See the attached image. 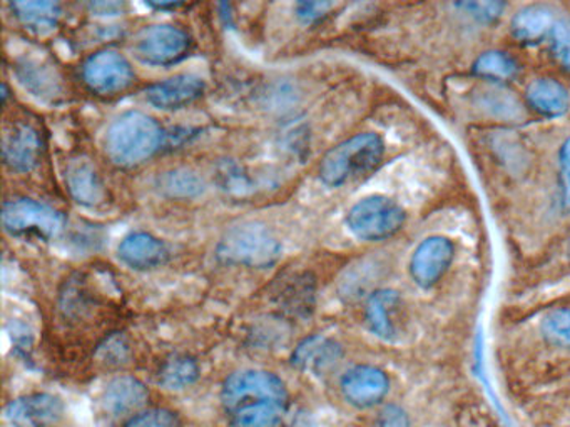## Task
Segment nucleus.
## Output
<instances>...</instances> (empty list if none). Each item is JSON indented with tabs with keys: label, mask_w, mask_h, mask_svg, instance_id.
<instances>
[{
	"label": "nucleus",
	"mask_w": 570,
	"mask_h": 427,
	"mask_svg": "<svg viewBox=\"0 0 570 427\" xmlns=\"http://www.w3.org/2000/svg\"><path fill=\"white\" fill-rule=\"evenodd\" d=\"M219 261L251 270H267L281 258V242L264 222L232 226L216 245Z\"/></svg>",
	"instance_id": "nucleus-2"
},
{
	"label": "nucleus",
	"mask_w": 570,
	"mask_h": 427,
	"mask_svg": "<svg viewBox=\"0 0 570 427\" xmlns=\"http://www.w3.org/2000/svg\"><path fill=\"white\" fill-rule=\"evenodd\" d=\"M288 390L284 381L275 372L264 369H243L226 377L222 387V404L226 413L246 403L271 401L288 406Z\"/></svg>",
	"instance_id": "nucleus-6"
},
{
	"label": "nucleus",
	"mask_w": 570,
	"mask_h": 427,
	"mask_svg": "<svg viewBox=\"0 0 570 427\" xmlns=\"http://www.w3.org/2000/svg\"><path fill=\"white\" fill-rule=\"evenodd\" d=\"M343 348L326 336H308L291 352V364L313 376H325L342 362Z\"/></svg>",
	"instance_id": "nucleus-16"
},
{
	"label": "nucleus",
	"mask_w": 570,
	"mask_h": 427,
	"mask_svg": "<svg viewBox=\"0 0 570 427\" xmlns=\"http://www.w3.org/2000/svg\"><path fill=\"white\" fill-rule=\"evenodd\" d=\"M44 142L41 132L29 122H14L2 138V157L6 166L15 173L28 174L41 163Z\"/></svg>",
	"instance_id": "nucleus-10"
},
{
	"label": "nucleus",
	"mask_w": 570,
	"mask_h": 427,
	"mask_svg": "<svg viewBox=\"0 0 570 427\" xmlns=\"http://www.w3.org/2000/svg\"><path fill=\"white\" fill-rule=\"evenodd\" d=\"M474 70L477 76L484 77V79L505 83V80L514 79L517 76L518 66L515 59H512L505 52L491 51L485 52L475 61Z\"/></svg>",
	"instance_id": "nucleus-26"
},
{
	"label": "nucleus",
	"mask_w": 570,
	"mask_h": 427,
	"mask_svg": "<svg viewBox=\"0 0 570 427\" xmlns=\"http://www.w3.org/2000/svg\"><path fill=\"white\" fill-rule=\"evenodd\" d=\"M122 427H183L180 416L170 409H144L126 420Z\"/></svg>",
	"instance_id": "nucleus-29"
},
{
	"label": "nucleus",
	"mask_w": 570,
	"mask_h": 427,
	"mask_svg": "<svg viewBox=\"0 0 570 427\" xmlns=\"http://www.w3.org/2000/svg\"><path fill=\"white\" fill-rule=\"evenodd\" d=\"M542 335L550 344L570 349V307L550 310L542 320Z\"/></svg>",
	"instance_id": "nucleus-27"
},
{
	"label": "nucleus",
	"mask_w": 570,
	"mask_h": 427,
	"mask_svg": "<svg viewBox=\"0 0 570 427\" xmlns=\"http://www.w3.org/2000/svg\"><path fill=\"white\" fill-rule=\"evenodd\" d=\"M340 391L349 406L370 409L384 403L390 391V380L387 372L375 365H353L340 380Z\"/></svg>",
	"instance_id": "nucleus-9"
},
{
	"label": "nucleus",
	"mask_w": 570,
	"mask_h": 427,
	"mask_svg": "<svg viewBox=\"0 0 570 427\" xmlns=\"http://www.w3.org/2000/svg\"><path fill=\"white\" fill-rule=\"evenodd\" d=\"M455 248L450 239L433 236L415 249L410 261V274L420 287H432L442 280L452 264Z\"/></svg>",
	"instance_id": "nucleus-14"
},
{
	"label": "nucleus",
	"mask_w": 570,
	"mask_h": 427,
	"mask_svg": "<svg viewBox=\"0 0 570 427\" xmlns=\"http://www.w3.org/2000/svg\"><path fill=\"white\" fill-rule=\"evenodd\" d=\"M89 8L97 15H118L125 9V4H119V2H93Z\"/></svg>",
	"instance_id": "nucleus-35"
},
{
	"label": "nucleus",
	"mask_w": 570,
	"mask_h": 427,
	"mask_svg": "<svg viewBox=\"0 0 570 427\" xmlns=\"http://www.w3.org/2000/svg\"><path fill=\"white\" fill-rule=\"evenodd\" d=\"M549 39L550 52L557 63L566 69H570V19H557Z\"/></svg>",
	"instance_id": "nucleus-30"
},
{
	"label": "nucleus",
	"mask_w": 570,
	"mask_h": 427,
	"mask_svg": "<svg viewBox=\"0 0 570 427\" xmlns=\"http://www.w3.org/2000/svg\"><path fill=\"white\" fill-rule=\"evenodd\" d=\"M527 100L530 107L547 118L566 114L570 107V97L566 87L553 79H537L527 87Z\"/></svg>",
	"instance_id": "nucleus-21"
},
{
	"label": "nucleus",
	"mask_w": 570,
	"mask_h": 427,
	"mask_svg": "<svg viewBox=\"0 0 570 427\" xmlns=\"http://www.w3.org/2000/svg\"><path fill=\"white\" fill-rule=\"evenodd\" d=\"M557 19L556 12L547 6H529L512 19V34L523 44H537L549 37Z\"/></svg>",
	"instance_id": "nucleus-20"
},
{
	"label": "nucleus",
	"mask_w": 570,
	"mask_h": 427,
	"mask_svg": "<svg viewBox=\"0 0 570 427\" xmlns=\"http://www.w3.org/2000/svg\"><path fill=\"white\" fill-rule=\"evenodd\" d=\"M375 427H410V416L404 407L388 404L375 417Z\"/></svg>",
	"instance_id": "nucleus-32"
},
{
	"label": "nucleus",
	"mask_w": 570,
	"mask_h": 427,
	"mask_svg": "<svg viewBox=\"0 0 570 427\" xmlns=\"http://www.w3.org/2000/svg\"><path fill=\"white\" fill-rule=\"evenodd\" d=\"M63 416V401L49 393L25 394L6 406V419L12 427H54Z\"/></svg>",
	"instance_id": "nucleus-11"
},
{
	"label": "nucleus",
	"mask_w": 570,
	"mask_h": 427,
	"mask_svg": "<svg viewBox=\"0 0 570 427\" xmlns=\"http://www.w3.org/2000/svg\"><path fill=\"white\" fill-rule=\"evenodd\" d=\"M336 8L333 2H300L297 6V15L304 24H316L323 21Z\"/></svg>",
	"instance_id": "nucleus-31"
},
{
	"label": "nucleus",
	"mask_w": 570,
	"mask_h": 427,
	"mask_svg": "<svg viewBox=\"0 0 570 427\" xmlns=\"http://www.w3.org/2000/svg\"><path fill=\"white\" fill-rule=\"evenodd\" d=\"M15 73H18L22 86L31 90L32 96L39 97V99H56L61 94V83L56 70L42 61L22 59L18 64Z\"/></svg>",
	"instance_id": "nucleus-22"
},
{
	"label": "nucleus",
	"mask_w": 570,
	"mask_h": 427,
	"mask_svg": "<svg viewBox=\"0 0 570 427\" xmlns=\"http://www.w3.org/2000/svg\"><path fill=\"white\" fill-rule=\"evenodd\" d=\"M149 391L138 377L121 374L112 377L100 393V409L109 419H131L148 404Z\"/></svg>",
	"instance_id": "nucleus-13"
},
{
	"label": "nucleus",
	"mask_w": 570,
	"mask_h": 427,
	"mask_svg": "<svg viewBox=\"0 0 570 427\" xmlns=\"http://www.w3.org/2000/svg\"><path fill=\"white\" fill-rule=\"evenodd\" d=\"M9 8L19 24L35 34H47L54 31L63 18L61 6L51 0H18V2H11Z\"/></svg>",
	"instance_id": "nucleus-19"
},
{
	"label": "nucleus",
	"mask_w": 570,
	"mask_h": 427,
	"mask_svg": "<svg viewBox=\"0 0 570 427\" xmlns=\"http://www.w3.org/2000/svg\"><path fill=\"white\" fill-rule=\"evenodd\" d=\"M559 164L562 204L567 210H570V139H567L562 147H560Z\"/></svg>",
	"instance_id": "nucleus-33"
},
{
	"label": "nucleus",
	"mask_w": 570,
	"mask_h": 427,
	"mask_svg": "<svg viewBox=\"0 0 570 427\" xmlns=\"http://www.w3.org/2000/svg\"><path fill=\"white\" fill-rule=\"evenodd\" d=\"M119 259L135 271H151L161 267L170 258L166 242L149 232H131L122 239L118 249Z\"/></svg>",
	"instance_id": "nucleus-17"
},
{
	"label": "nucleus",
	"mask_w": 570,
	"mask_h": 427,
	"mask_svg": "<svg viewBox=\"0 0 570 427\" xmlns=\"http://www.w3.org/2000/svg\"><path fill=\"white\" fill-rule=\"evenodd\" d=\"M2 225L15 238H35L52 241L63 232L64 216L41 200L19 197L8 200L2 209Z\"/></svg>",
	"instance_id": "nucleus-4"
},
{
	"label": "nucleus",
	"mask_w": 570,
	"mask_h": 427,
	"mask_svg": "<svg viewBox=\"0 0 570 427\" xmlns=\"http://www.w3.org/2000/svg\"><path fill=\"white\" fill-rule=\"evenodd\" d=\"M80 76L90 92L97 96H118L135 84L136 74L128 57L115 48L94 52L84 61Z\"/></svg>",
	"instance_id": "nucleus-8"
},
{
	"label": "nucleus",
	"mask_w": 570,
	"mask_h": 427,
	"mask_svg": "<svg viewBox=\"0 0 570 427\" xmlns=\"http://www.w3.org/2000/svg\"><path fill=\"white\" fill-rule=\"evenodd\" d=\"M160 189L171 199H193L204 193V180L193 171L174 169L160 177Z\"/></svg>",
	"instance_id": "nucleus-25"
},
{
	"label": "nucleus",
	"mask_w": 570,
	"mask_h": 427,
	"mask_svg": "<svg viewBox=\"0 0 570 427\" xmlns=\"http://www.w3.org/2000/svg\"><path fill=\"white\" fill-rule=\"evenodd\" d=\"M405 210L385 196H368L358 200L346 216V226L362 241H384L400 231Z\"/></svg>",
	"instance_id": "nucleus-5"
},
{
	"label": "nucleus",
	"mask_w": 570,
	"mask_h": 427,
	"mask_svg": "<svg viewBox=\"0 0 570 427\" xmlns=\"http://www.w3.org/2000/svg\"><path fill=\"white\" fill-rule=\"evenodd\" d=\"M166 132L160 122L141 111H128L116 118L106 132L104 151L122 169L141 166L160 151Z\"/></svg>",
	"instance_id": "nucleus-1"
},
{
	"label": "nucleus",
	"mask_w": 570,
	"mask_h": 427,
	"mask_svg": "<svg viewBox=\"0 0 570 427\" xmlns=\"http://www.w3.org/2000/svg\"><path fill=\"white\" fill-rule=\"evenodd\" d=\"M66 186L71 197L80 206H99L106 197L103 179L86 157L71 158L66 167Z\"/></svg>",
	"instance_id": "nucleus-18"
},
{
	"label": "nucleus",
	"mask_w": 570,
	"mask_h": 427,
	"mask_svg": "<svg viewBox=\"0 0 570 427\" xmlns=\"http://www.w3.org/2000/svg\"><path fill=\"white\" fill-rule=\"evenodd\" d=\"M196 359L187 354H173L160 369V384L168 391H184L200 380Z\"/></svg>",
	"instance_id": "nucleus-24"
},
{
	"label": "nucleus",
	"mask_w": 570,
	"mask_h": 427,
	"mask_svg": "<svg viewBox=\"0 0 570 427\" xmlns=\"http://www.w3.org/2000/svg\"><path fill=\"white\" fill-rule=\"evenodd\" d=\"M365 320L377 338L384 341H397L404 335L407 317L405 304L397 291H375L365 306Z\"/></svg>",
	"instance_id": "nucleus-12"
},
{
	"label": "nucleus",
	"mask_w": 570,
	"mask_h": 427,
	"mask_svg": "<svg viewBox=\"0 0 570 427\" xmlns=\"http://www.w3.org/2000/svg\"><path fill=\"white\" fill-rule=\"evenodd\" d=\"M462 8L481 21H494L504 11V6L497 2H471V4H463Z\"/></svg>",
	"instance_id": "nucleus-34"
},
{
	"label": "nucleus",
	"mask_w": 570,
	"mask_h": 427,
	"mask_svg": "<svg viewBox=\"0 0 570 427\" xmlns=\"http://www.w3.org/2000/svg\"><path fill=\"white\" fill-rule=\"evenodd\" d=\"M384 152L380 135L374 132L353 135L326 152L320 164V179L330 187H340L358 179L381 163Z\"/></svg>",
	"instance_id": "nucleus-3"
},
{
	"label": "nucleus",
	"mask_w": 570,
	"mask_h": 427,
	"mask_svg": "<svg viewBox=\"0 0 570 427\" xmlns=\"http://www.w3.org/2000/svg\"><path fill=\"white\" fill-rule=\"evenodd\" d=\"M132 48L142 64L171 67L186 59L191 51V37L178 25L152 24L138 32Z\"/></svg>",
	"instance_id": "nucleus-7"
},
{
	"label": "nucleus",
	"mask_w": 570,
	"mask_h": 427,
	"mask_svg": "<svg viewBox=\"0 0 570 427\" xmlns=\"http://www.w3.org/2000/svg\"><path fill=\"white\" fill-rule=\"evenodd\" d=\"M287 406L271 403V401H258L246 403L229 410V426L232 427H278L283 419Z\"/></svg>",
	"instance_id": "nucleus-23"
},
{
	"label": "nucleus",
	"mask_w": 570,
	"mask_h": 427,
	"mask_svg": "<svg viewBox=\"0 0 570 427\" xmlns=\"http://www.w3.org/2000/svg\"><path fill=\"white\" fill-rule=\"evenodd\" d=\"M149 6L154 9H160V11H164V9L183 8L184 4H181V2H151Z\"/></svg>",
	"instance_id": "nucleus-36"
},
{
	"label": "nucleus",
	"mask_w": 570,
	"mask_h": 427,
	"mask_svg": "<svg viewBox=\"0 0 570 427\" xmlns=\"http://www.w3.org/2000/svg\"><path fill=\"white\" fill-rule=\"evenodd\" d=\"M206 83L196 74H178L170 79L152 84L146 89V100L161 111H180L201 99Z\"/></svg>",
	"instance_id": "nucleus-15"
},
{
	"label": "nucleus",
	"mask_w": 570,
	"mask_h": 427,
	"mask_svg": "<svg viewBox=\"0 0 570 427\" xmlns=\"http://www.w3.org/2000/svg\"><path fill=\"white\" fill-rule=\"evenodd\" d=\"M97 358L108 368H121V365L128 364L131 359L128 339L121 335H112L104 339L103 344L97 349Z\"/></svg>",
	"instance_id": "nucleus-28"
},
{
	"label": "nucleus",
	"mask_w": 570,
	"mask_h": 427,
	"mask_svg": "<svg viewBox=\"0 0 570 427\" xmlns=\"http://www.w3.org/2000/svg\"><path fill=\"white\" fill-rule=\"evenodd\" d=\"M8 97H9V89H8V84H4V86H2V100H8Z\"/></svg>",
	"instance_id": "nucleus-37"
}]
</instances>
